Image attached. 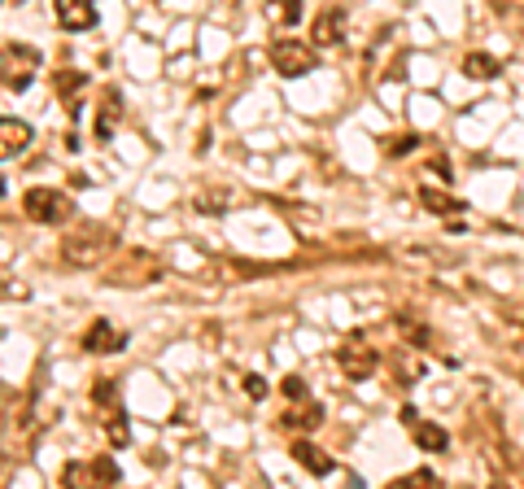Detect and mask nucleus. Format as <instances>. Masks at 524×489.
Returning a JSON list of instances; mask_svg holds the SVG:
<instances>
[{"instance_id": "nucleus-1", "label": "nucleus", "mask_w": 524, "mask_h": 489, "mask_svg": "<svg viewBox=\"0 0 524 489\" xmlns=\"http://www.w3.org/2000/svg\"><path fill=\"white\" fill-rule=\"evenodd\" d=\"M110 249H114L110 228H101V223H83V228H75L62 241V258H66V267L88 271V267H101V262L110 258Z\"/></svg>"}, {"instance_id": "nucleus-2", "label": "nucleus", "mask_w": 524, "mask_h": 489, "mask_svg": "<svg viewBox=\"0 0 524 489\" xmlns=\"http://www.w3.org/2000/svg\"><path fill=\"white\" fill-rule=\"evenodd\" d=\"M40 66H44V57L31 44H0V83L9 92H27L35 75H40Z\"/></svg>"}, {"instance_id": "nucleus-3", "label": "nucleus", "mask_w": 524, "mask_h": 489, "mask_svg": "<svg viewBox=\"0 0 524 489\" xmlns=\"http://www.w3.org/2000/svg\"><path fill=\"white\" fill-rule=\"evenodd\" d=\"M22 210H27L31 223H44V228H62V223L75 219V201L62 188H31L22 197Z\"/></svg>"}, {"instance_id": "nucleus-4", "label": "nucleus", "mask_w": 524, "mask_h": 489, "mask_svg": "<svg viewBox=\"0 0 524 489\" xmlns=\"http://www.w3.org/2000/svg\"><path fill=\"white\" fill-rule=\"evenodd\" d=\"M267 62L276 66V75H284V79H306L319 66V53H315V44H302V40L280 35V40L267 49Z\"/></svg>"}, {"instance_id": "nucleus-5", "label": "nucleus", "mask_w": 524, "mask_h": 489, "mask_svg": "<svg viewBox=\"0 0 524 489\" xmlns=\"http://www.w3.org/2000/svg\"><path fill=\"white\" fill-rule=\"evenodd\" d=\"M337 367L345 380H372V372L380 367V354L363 332H350V337L337 345Z\"/></svg>"}, {"instance_id": "nucleus-6", "label": "nucleus", "mask_w": 524, "mask_h": 489, "mask_svg": "<svg viewBox=\"0 0 524 489\" xmlns=\"http://www.w3.org/2000/svg\"><path fill=\"white\" fill-rule=\"evenodd\" d=\"M118 289V284H127V289H140V284H153V280H162V262L145 254V249H127L123 262H114L110 267V276H105Z\"/></svg>"}, {"instance_id": "nucleus-7", "label": "nucleus", "mask_w": 524, "mask_h": 489, "mask_svg": "<svg viewBox=\"0 0 524 489\" xmlns=\"http://www.w3.org/2000/svg\"><path fill=\"white\" fill-rule=\"evenodd\" d=\"M123 472H118L114 455H97L92 463H66L62 485H118Z\"/></svg>"}, {"instance_id": "nucleus-8", "label": "nucleus", "mask_w": 524, "mask_h": 489, "mask_svg": "<svg viewBox=\"0 0 524 489\" xmlns=\"http://www.w3.org/2000/svg\"><path fill=\"white\" fill-rule=\"evenodd\" d=\"M53 14H57V27L70 31V35H83V31H97V5L92 0H53Z\"/></svg>"}, {"instance_id": "nucleus-9", "label": "nucleus", "mask_w": 524, "mask_h": 489, "mask_svg": "<svg viewBox=\"0 0 524 489\" xmlns=\"http://www.w3.org/2000/svg\"><path fill=\"white\" fill-rule=\"evenodd\" d=\"M311 44L315 49H337V44H345V9L341 5L319 9V18L311 27Z\"/></svg>"}, {"instance_id": "nucleus-10", "label": "nucleus", "mask_w": 524, "mask_h": 489, "mask_svg": "<svg viewBox=\"0 0 524 489\" xmlns=\"http://www.w3.org/2000/svg\"><path fill=\"white\" fill-rule=\"evenodd\" d=\"M127 345V332H118L110 319H92V328L83 332V350L88 354H118Z\"/></svg>"}, {"instance_id": "nucleus-11", "label": "nucleus", "mask_w": 524, "mask_h": 489, "mask_svg": "<svg viewBox=\"0 0 524 489\" xmlns=\"http://www.w3.org/2000/svg\"><path fill=\"white\" fill-rule=\"evenodd\" d=\"M31 123H22V118H0V162L18 158V153H27L31 145Z\"/></svg>"}, {"instance_id": "nucleus-12", "label": "nucleus", "mask_w": 524, "mask_h": 489, "mask_svg": "<svg viewBox=\"0 0 524 489\" xmlns=\"http://www.w3.org/2000/svg\"><path fill=\"white\" fill-rule=\"evenodd\" d=\"M289 455H293V463H302V468L311 472V476H328V472H332V455H324V450H319L315 441H306V437L293 441Z\"/></svg>"}, {"instance_id": "nucleus-13", "label": "nucleus", "mask_w": 524, "mask_h": 489, "mask_svg": "<svg viewBox=\"0 0 524 489\" xmlns=\"http://www.w3.org/2000/svg\"><path fill=\"white\" fill-rule=\"evenodd\" d=\"M411 437H415V446H420L424 455H446V450H450V433L442 424H433V420H415Z\"/></svg>"}, {"instance_id": "nucleus-14", "label": "nucleus", "mask_w": 524, "mask_h": 489, "mask_svg": "<svg viewBox=\"0 0 524 489\" xmlns=\"http://www.w3.org/2000/svg\"><path fill=\"white\" fill-rule=\"evenodd\" d=\"M53 83H57V92H62V101H66V114L70 118H79V92L88 88V75H83V70H57L53 75Z\"/></svg>"}, {"instance_id": "nucleus-15", "label": "nucleus", "mask_w": 524, "mask_h": 489, "mask_svg": "<svg viewBox=\"0 0 524 489\" xmlns=\"http://www.w3.org/2000/svg\"><path fill=\"white\" fill-rule=\"evenodd\" d=\"M118 110H123V101H118V92L110 88V92L101 97V114H97V140H101V145H110V140H114Z\"/></svg>"}, {"instance_id": "nucleus-16", "label": "nucleus", "mask_w": 524, "mask_h": 489, "mask_svg": "<svg viewBox=\"0 0 524 489\" xmlns=\"http://www.w3.org/2000/svg\"><path fill=\"white\" fill-rule=\"evenodd\" d=\"M101 424H105V437H110L114 450H123L127 441H131V424H127V411H123V407L101 411Z\"/></svg>"}, {"instance_id": "nucleus-17", "label": "nucleus", "mask_w": 524, "mask_h": 489, "mask_svg": "<svg viewBox=\"0 0 524 489\" xmlns=\"http://www.w3.org/2000/svg\"><path fill=\"white\" fill-rule=\"evenodd\" d=\"M463 75L490 83V79L503 75V66H498V57H490V53H468V57H463Z\"/></svg>"}, {"instance_id": "nucleus-18", "label": "nucleus", "mask_w": 524, "mask_h": 489, "mask_svg": "<svg viewBox=\"0 0 524 489\" xmlns=\"http://www.w3.org/2000/svg\"><path fill=\"white\" fill-rule=\"evenodd\" d=\"M262 14H267V22H276V27H297V18H302V0H267Z\"/></svg>"}, {"instance_id": "nucleus-19", "label": "nucleus", "mask_w": 524, "mask_h": 489, "mask_svg": "<svg viewBox=\"0 0 524 489\" xmlns=\"http://www.w3.org/2000/svg\"><path fill=\"white\" fill-rule=\"evenodd\" d=\"M420 201H424L428 214H463V201L437 193V188H420Z\"/></svg>"}, {"instance_id": "nucleus-20", "label": "nucleus", "mask_w": 524, "mask_h": 489, "mask_svg": "<svg viewBox=\"0 0 524 489\" xmlns=\"http://www.w3.org/2000/svg\"><path fill=\"white\" fill-rule=\"evenodd\" d=\"M284 424H289V428H302V433H311V428L324 424V407H319V402H306L302 411H289V415H284Z\"/></svg>"}, {"instance_id": "nucleus-21", "label": "nucleus", "mask_w": 524, "mask_h": 489, "mask_svg": "<svg viewBox=\"0 0 524 489\" xmlns=\"http://www.w3.org/2000/svg\"><path fill=\"white\" fill-rule=\"evenodd\" d=\"M92 402H97L101 411H110V407H123V402H118V385H114V376H101L97 385H92Z\"/></svg>"}, {"instance_id": "nucleus-22", "label": "nucleus", "mask_w": 524, "mask_h": 489, "mask_svg": "<svg viewBox=\"0 0 524 489\" xmlns=\"http://www.w3.org/2000/svg\"><path fill=\"white\" fill-rule=\"evenodd\" d=\"M284 398H289V402H306V398H311V389H306V380L302 376H284Z\"/></svg>"}, {"instance_id": "nucleus-23", "label": "nucleus", "mask_w": 524, "mask_h": 489, "mask_svg": "<svg viewBox=\"0 0 524 489\" xmlns=\"http://www.w3.org/2000/svg\"><path fill=\"white\" fill-rule=\"evenodd\" d=\"M398 328L407 332V337H411L415 345H428V328L420 324V319H411V315H398Z\"/></svg>"}, {"instance_id": "nucleus-24", "label": "nucleus", "mask_w": 524, "mask_h": 489, "mask_svg": "<svg viewBox=\"0 0 524 489\" xmlns=\"http://www.w3.org/2000/svg\"><path fill=\"white\" fill-rule=\"evenodd\" d=\"M415 145H420V136H411V131H407V136H398V140H385V153L398 158V153H411Z\"/></svg>"}, {"instance_id": "nucleus-25", "label": "nucleus", "mask_w": 524, "mask_h": 489, "mask_svg": "<svg viewBox=\"0 0 524 489\" xmlns=\"http://www.w3.org/2000/svg\"><path fill=\"white\" fill-rule=\"evenodd\" d=\"M245 393H249L254 402H262V398H267V380H262L258 372H249V376H245Z\"/></svg>"}, {"instance_id": "nucleus-26", "label": "nucleus", "mask_w": 524, "mask_h": 489, "mask_svg": "<svg viewBox=\"0 0 524 489\" xmlns=\"http://www.w3.org/2000/svg\"><path fill=\"white\" fill-rule=\"evenodd\" d=\"M402 485H433V472H428V468H420V472L402 476Z\"/></svg>"}, {"instance_id": "nucleus-27", "label": "nucleus", "mask_w": 524, "mask_h": 489, "mask_svg": "<svg viewBox=\"0 0 524 489\" xmlns=\"http://www.w3.org/2000/svg\"><path fill=\"white\" fill-rule=\"evenodd\" d=\"M428 171H437V180H442V184H450V166H446V158H437L433 166H428Z\"/></svg>"}, {"instance_id": "nucleus-28", "label": "nucleus", "mask_w": 524, "mask_h": 489, "mask_svg": "<svg viewBox=\"0 0 524 489\" xmlns=\"http://www.w3.org/2000/svg\"><path fill=\"white\" fill-rule=\"evenodd\" d=\"M398 420H402V424H407V428H411L415 420H420V411H415V407H402V411H398Z\"/></svg>"}, {"instance_id": "nucleus-29", "label": "nucleus", "mask_w": 524, "mask_h": 489, "mask_svg": "<svg viewBox=\"0 0 524 489\" xmlns=\"http://www.w3.org/2000/svg\"><path fill=\"white\" fill-rule=\"evenodd\" d=\"M0 197H5V175H0Z\"/></svg>"}]
</instances>
